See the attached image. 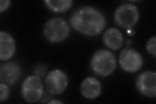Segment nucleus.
Listing matches in <instances>:
<instances>
[{
	"label": "nucleus",
	"mask_w": 156,
	"mask_h": 104,
	"mask_svg": "<svg viewBox=\"0 0 156 104\" xmlns=\"http://www.w3.org/2000/svg\"><path fill=\"white\" fill-rule=\"evenodd\" d=\"M22 96L29 102H36L42 98L44 88L40 77L36 75L27 77L22 84Z\"/></svg>",
	"instance_id": "obj_5"
},
{
	"label": "nucleus",
	"mask_w": 156,
	"mask_h": 104,
	"mask_svg": "<svg viewBox=\"0 0 156 104\" xmlns=\"http://www.w3.org/2000/svg\"><path fill=\"white\" fill-rule=\"evenodd\" d=\"M47 67L46 65L43 64H38L35 66L34 72H35V75L38 77H43L45 75L47 72Z\"/></svg>",
	"instance_id": "obj_16"
},
{
	"label": "nucleus",
	"mask_w": 156,
	"mask_h": 104,
	"mask_svg": "<svg viewBox=\"0 0 156 104\" xmlns=\"http://www.w3.org/2000/svg\"><path fill=\"white\" fill-rule=\"evenodd\" d=\"M21 67L16 62L2 64L0 68V80L9 85L16 83L21 76Z\"/></svg>",
	"instance_id": "obj_9"
},
{
	"label": "nucleus",
	"mask_w": 156,
	"mask_h": 104,
	"mask_svg": "<svg viewBox=\"0 0 156 104\" xmlns=\"http://www.w3.org/2000/svg\"><path fill=\"white\" fill-rule=\"evenodd\" d=\"M48 103H62L61 102L57 101V100H51L50 102H49Z\"/></svg>",
	"instance_id": "obj_18"
},
{
	"label": "nucleus",
	"mask_w": 156,
	"mask_h": 104,
	"mask_svg": "<svg viewBox=\"0 0 156 104\" xmlns=\"http://www.w3.org/2000/svg\"><path fill=\"white\" fill-rule=\"evenodd\" d=\"M70 27L64 19L51 18L45 23L43 29L44 35L48 41L52 43L61 42L68 37Z\"/></svg>",
	"instance_id": "obj_3"
},
{
	"label": "nucleus",
	"mask_w": 156,
	"mask_h": 104,
	"mask_svg": "<svg viewBox=\"0 0 156 104\" xmlns=\"http://www.w3.org/2000/svg\"><path fill=\"white\" fill-rule=\"evenodd\" d=\"M70 22L76 31L87 36L97 35L105 26L104 14L99 10L89 6L76 10L72 14Z\"/></svg>",
	"instance_id": "obj_1"
},
{
	"label": "nucleus",
	"mask_w": 156,
	"mask_h": 104,
	"mask_svg": "<svg viewBox=\"0 0 156 104\" xmlns=\"http://www.w3.org/2000/svg\"><path fill=\"white\" fill-rule=\"evenodd\" d=\"M80 90L82 95L89 100L98 97L101 91V83L96 78L89 76L85 78L81 83Z\"/></svg>",
	"instance_id": "obj_10"
},
{
	"label": "nucleus",
	"mask_w": 156,
	"mask_h": 104,
	"mask_svg": "<svg viewBox=\"0 0 156 104\" xmlns=\"http://www.w3.org/2000/svg\"><path fill=\"white\" fill-rule=\"evenodd\" d=\"M11 2L9 0H1L0 1V13L4 12L11 5Z\"/></svg>",
	"instance_id": "obj_17"
},
{
	"label": "nucleus",
	"mask_w": 156,
	"mask_h": 104,
	"mask_svg": "<svg viewBox=\"0 0 156 104\" xmlns=\"http://www.w3.org/2000/svg\"><path fill=\"white\" fill-rule=\"evenodd\" d=\"M10 90L7 85V84L4 83H0V101L2 102L6 100L9 96Z\"/></svg>",
	"instance_id": "obj_15"
},
{
	"label": "nucleus",
	"mask_w": 156,
	"mask_h": 104,
	"mask_svg": "<svg viewBox=\"0 0 156 104\" xmlns=\"http://www.w3.org/2000/svg\"><path fill=\"white\" fill-rule=\"evenodd\" d=\"M156 37H153L150 38L147 44H146V49H147L148 52L152 55L153 57H155L156 56Z\"/></svg>",
	"instance_id": "obj_14"
},
{
	"label": "nucleus",
	"mask_w": 156,
	"mask_h": 104,
	"mask_svg": "<svg viewBox=\"0 0 156 104\" xmlns=\"http://www.w3.org/2000/svg\"><path fill=\"white\" fill-rule=\"evenodd\" d=\"M116 66V61L114 54L106 49H100L92 56L90 68L96 74L105 77L113 72Z\"/></svg>",
	"instance_id": "obj_2"
},
{
	"label": "nucleus",
	"mask_w": 156,
	"mask_h": 104,
	"mask_svg": "<svg viewBox=\"0 0 156 104\" xmlns=\"http://www.w3.org/2000/svg\"><path fill=\"white\" fill-rule=\"evenodd\" d=\"M136 87L140 94L150 98L156 96V73L146 71L138 76L136 80Z\"/></svg>",
	"instance_id": "obj_8"
},
{
	"label": "nucleus",
	"mask_w": 156,
	"mask_h": 104,
	"mask_svg": "<svg viewBox=\"0 0 156 104\" xmlns=\"http://www.w3.org/2000/svg\"><path fill=\"white\" fill-rule=\"evenodd\" d=\"M73 2L71 0H52L48 1L46 0L44 3L51 11L55 13H64L69 9L72 4Z\"/></svg>",
	"instance_id": "obj_13"
},
{
	"label": "nucleus",
	"mask_w": 156,
	"mask_h": 104,
	"mask_svg": "<svg viewBox=\"0 0 156 104\" xmlns=\"http://www.w3.org/2000/svg\"><path fill=\"white\" fill-rule=\"evenodd\" d=\"M16 44L14 38L9 33L4 31L0 33V59L7 61L14 54Z\"/></svg>",
	"instance_id": "obj_11"
},
{
	"label": "nucleus",
	"mask_w": 156,
	"mask_h": 104,
	"mask_svg": "<svg viewBox=\"0 0 156 104\" xmlns=\"http://www.w3.org/2000/svg\"><path fill=\"white\" fill-rule=\"evenodd\" d=\"M126 43L127 44H131V41H129V40H127Z\"/></svg>",
	"instance_id": "obj_19"
},
{
	"label": "nucleus",
	"mask_w": 156,
	"mask_h": 104,
	"mask_svg": "<svg viewBox=\"0 0 156 104\" xmlns=\"http://www.w3.org/2000/svg\"><path fill=\"white\" fill-rule=\"evenodd\" d=\"M114 18L116 23L120 27L126 29H131L139 20L138 8L131 3L122 5L116 9Z\"/></svg>",
	"instance_id": "obj_4"
},
{
	"label": "nucleus",
	"mask_w": 156,
	"mask_h": 104,
	"mask_svg": "<svg viewBox=\"0 0 156 104\" xmlns=\"http://www.w3.org/2000/svg\"><path fill=\"white\" fill-rule=\"evenodd\" d=\"M103 40L105 45L113 50L120 49L124 42L122 34L118 29L115 27L107 29L104 34Z\"/></svg>",
	"instance_id": "obj_12"
},
{
	"label": "nucleus",
	"mask_w": 156,
	"mask_h": 104,
	"mask_svg": "<svg viewBox=\"0 0 156 104\" xmlns=\"http://www.w3.org/2000/svg\"><path fill=\"white\" fill-rule=\"evenodd\" d=\"M45 84L48 92L52 95H58L65 91L68 80L66 74L59 69H55L48 73Z\"/></svg>",
	"instance_id": "obj_7"
},
{
	"label": "nucleus",
	"mask_w": 156,
	"mask_h": 104,
	"mask_svg": "<svg viewBox=\"0 0 156 104\" xmlns=\"http://www.w3.org/2000/svg\"><path fill=\"white\" fill-rule=\"evenodd\" d=\"M119 63L121 68L127 72L133 73L139 71L143 64L140 54L135 49L127 48L120 53Z\"/></svg>",
	"instance_id": "obj_6"
}]
</instances>
